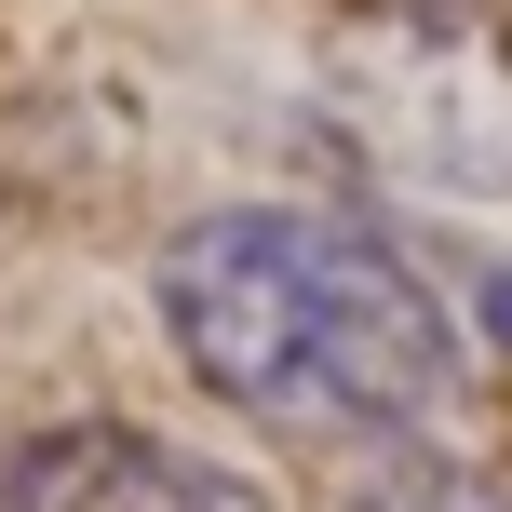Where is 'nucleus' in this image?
Returning a JSON list of instances; mask_svg holds the SVG:
<instances>
[{"label":"nucleus","instance_id":"7ed1b4c3","mask_svg":"<svg viewBox=\"0 0 512 512\" xmlns=\"http://www.w3.org/2000/svg\"><path fill=\"white\" fill-rule=\"evenodd\" d=\"M351 512H512V472L445 459V445H391V459L351 486Z\"/></svg>","mask_w":512,"mask_h":512},{"label":"nucleus","instance_id":"f257e3e1","mask_svg":"<svg viewBox=\"0 0 512 512\" xmlns=\"http://www.w3.org/2000/svg\"><path fill=\"white\" fill-rule=\"evenodd\" d=\"M176 364L283 445H418L459 391V324L418 256L324 203H216L149 270Z\"/></svg>","mask_w":512,"mask_h":512},{"label":"nucleus","instance_id":"20e7f679","mask_svg":"<svg viewBox=\"0 0 512 512\" xmlns=\"http://www.w3.org/2000/svg\"><path fill=\"white\" fill-rule=\"evenodd\" d=\"M486 337H499V351H512V270L486 283Z\"/></svg>","mask_w":512,"mask_h":512},{"label":"nucleus","instance_id":"f03ea898","mask_svg":"<svg viewBox=\"0 0 512 512\" xmlns=\"http://www.w3.org/2000/svg\"><path fill=\"white\" fill-rule=\"evenodd\" d=\"M0 512H270L230 459L176 432H135V418H68V432H27L0 472Z\"/></svg>","mask_w":512,"mask_h":512}]
</instances>
